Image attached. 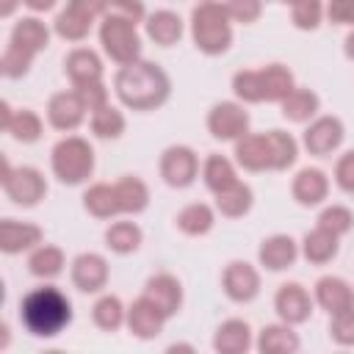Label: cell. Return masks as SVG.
I'll use <instances>...</instances> for the list:
<instances>
[{
    "mask_svg": "<svg viewBox=\"0 0 354 354\" xmlns=\"http://www.w3.org/2000/svg\"><path fill=\"white\" fill-rule=\"evenodd\" d=\"M221 288H224L227 299H232L238 304H246L260 293V274L252 263L232 260L221 274Z\"/></svg>",
    "mask_w": 354,
    "mask_h": 354,
    "instance_id": "11",
    "label": "cell"
},
{
    "mask_svg": "<svg viewBox=\"0 0 354 354\" xmlns=\"http://www.w3.org/2000/svg\"><path fill=\"white\" fill-rule=\"evenodd\" d=\"M6 133H11V138L19 141V144H33V141L41 138V119H39V113H33L30 108L14 111V116H11Z\"/></svg>",
    "mask_w": 354,
    "mask_h": 354,
    "instance_id": "38",
    "label": "cell"
},
{
    "mask_svg": "<svg viewBox=\"0 0 354 354\" xmlns=\"http://www.w3.org/2000/svg\"><path fill=\"white\" fill-rule=\"evenodd\" d=\"M315 301L329 315H337V313L354 307V288L343 277H321L315 282Z\"/></svg>",
    "mask_w": 354,
    "mask_h": 354,
    "instance_id": "20",
    "label": "cell"
},
{
    "mask_svg": "<svg viewBox=\"0 0 354 354\" xmlns=\"http://www.w3.org/2000/svg\"><path fill=\"white\" fill-rule=\"evenodd\" d=\"M202 180L213 194H218V191L230 188L232 183H238V174H235L232 160H227L224 155H210L202 166Z\"/></svg>",
    "mask_w": 354,
    "mask_h": 354,
    "instance_id": "36",
    "label": "cell"
},
{
    "mask_svg": "<svg viewBox=\"0 0 354 354\" xmlns=\"http://www.w3.org/2000/svg\"><path fill=\"white\" fill-rule=\"evenodd\" d=\"M199 3H205V0H199Z\"/></svg>",
    "mask_w": 354,
    "mask_h": 354,
    "instance_id": "55",
    "label": "cell"
},
{
    "mask_svg": "<svg viewBox=\"0 0 354 354\" xmlns=\"http://www.w3.org/2000/svg\"><path fill=\"white\" fill-rule=\"evenodd\" d=\"M124 113L119 108H113L111 102L100 105L91 111V133L97 138H119L124 133Z\"/></svg>",
    "mask_w": 354,
    "mask_h": 354,
    "instance_id": "37",
    "label": "cell"
},
{
    "mask_svg": "<svg viewBox=\"0 0 354 354\" xmlns=\"http://www.w3.org/2000/svg\"><path fill=\"white\" fill-rule=\"evenodd\" d=\"M11 116H14V111H11V105L3 100V102H0V127H3V130H8V122H11Z\"/></svg>",
    "mask_w": 354,
    "mask_h": 354,
    "instance_id": "51",
    "label": "cell"
},
{
    "mask_svg": "<svg viewBox=\"0 0 354 354\" xmlns=\"http://www.w3.org/2000/svg\"><path fill=\"white\" fill-rule=\"evenodd\" d=\"M166 321H169V315L152 299H147L144 293L127 307V329H130V335H136L141 340L158 337L163 332Z\"/></svg>",
    "mask_w": 354,
    "mask_h": 354,
    "instance_id": "13",
    "label": "cell"
},
{
    "mask_svg": "<svg viewBox=\"0 0 354 354\" xmlns=\"http://www.w3.org/2000/svg\"><path fill=\"white\" fill-rule=\"evenodd\" d=\"M22 0H0V17L3 19H8L14 11H17V6H19Z\"/></svg>",
    "mask_w": 354,
    "mask_h": 354,
    "instance_id": "52",
    "label": "cell"
},
{
    "mask_svg": "<svg viewBox=\"0 0 354 354\" xmlns=\"http://www.w3.org/2000/svg\"><path fill=\"white\" fill-rule=\"evenodd\" d=\"M257 351L263 354H296L301 348V340L299 335L290 329V324H271V326H263L260 329V337H257Z\"/></svg>",
    "mask_w": 354,
    "mask_h": 354,
    "instance_id": "25",
    "label": "cell"
},
{
    "mask_svg": "<svg viewBox=\"0 0 354 354\" xmlns=\"http://www.w3.org/2000/svg\"><path fill=\"white\" fill-rule=\"evenodd\" d=\"M105 14L130 19V22H144L147 19V8L141 0H105Z\"/></svg>",
    "mask_w": 354,
    "mask_h": 354,
    "instance_id": "45",
    "label": "cell"
},
{
    "mask_svg": "<svg viewBox=\"0 0 354 354\" xmlns=\"http://www.w3.org/2000/svg\"><path fill=\"white\" fill-rule=\"evenodd\" d=\"M75 91L83 97V102H86L88 111H94V108H100V105L108 102V88H105L102 80H97V83H86V86H75Z\"/></svg>",
    "mask_w": 354,
    "mask_h": 354,
    "instance_id": "47",
    "label": "cell"
},
{
    "mask_svg": "<svg viewBox=\"0 0 354 354\" xmlns=\"http://www.w3.org/2000/svg\"><path fill=\"white\" fill-rule=\"evenodd\" d=\"M144 296L152 299L169 318L177 315L180 307H183V285L171 274H155V277H149L147 285H144Z\"/></svg>",
    "mask_w": 354,
    "mask_h": 354,
    "instance_id": "19",
    "label": "cell"
},
{
    "mask_svg": "<svg viewBox=\"0 0 354 354\" xmlns=\"http://www.w3.org/2000/svg\"><path fill=\"white\" fill-rule=\"evenodd\" d=\"M64 266H66V257H64V252H61L58 246H53V243L36 246V249L30 252V257H28V271H30L33 277H39V279H53V277H58V274L64 271Z\"/></svg>",
    "mask_w": 354,
    "mask_h": 354,
    "instance_id": "31",
    "label": "cell"
},
{
    "mask_svg": "<svg viewBox=\"0 0 354 354\" xmlns=\"http://www.w3.org/2000/svg\"><path fill=\"white\" fill-rule=\"evenodd\" d=\"M3 191L14 205L22 207H33L44 199L47 194V180L39 169L33 166H11L8 160H3Z\"/></svg>",
    "mask_w": 354,
    "mask_h": 354,
    "instance_id": "7",
    "label": "cell"
},
{
    "mask_svg": "<svg viewBox=\"0 0 354 354\" xmlns=\"http://www.w3.org/2000/svg\"><path fill=\"white\" fill-rule=\"evenodd\" d=\"M326 14V6L321 0H296L290 6V19L299 30H315Z\"/></svg>",
    "mask_w": 354,
    "mask_h": 354,
    "instance_id": "40",
    "label": "cell"
},
{
    "mask_svg": "<svg viewBox=\"0 0 354 354\" xmlns=\"http://www.w3.org/2000/svg\"><path fill=\"white\" fill-rule=\"evenodd\" d=\"M252 205H254V194H252V188H249L246 183H241V180L216 194V210H218L221 216H227V218H241V216H246V213L252 210Z\"/></svg>",
    "mask_w": 354,
    "mask_h": 354,
    "instance_id": "29",
    "label": "cell"
},
{
    "mask_svg": "<svg viewBox=\"0 0 354 354\" xmlns=\"http://www.w3.org/2000/svg\"><path fill=\"white\" fill-rule=\"evenodd\" d=\"M144 241V232L136 221H113L108 230H105V246L116 254H130L141 246Z\"/></svg>",
    "mask_w": 354,
    "mask_h": 354,
    "instance_id": "34",
    "label": "cell"
},
{
    "mask_svg": "<svg viewBox=\"0 0 354 354\" xmlns=\"http://www.w3.org/2000/svg\"><path fill=\"white\" fill-rule=\"evenodd\" d=\"M144 30L147 36L160 44V47H171L183 39V19L177 11H169V8H160L155 14H147L144 19Z\"/></svg>",
    "mask_w": 354,
    "mask_h": 354,
    "instance_id": "22",
    "label": "cell"
},
{
    "mask_svg": "<svg viewBox=\"0 0 354 354\" xmlns=\"http://www.w3.org/2000/svg\"><path fill=\"white\" fill-rule=\"evenodd\" d=\"M64 72L75 86L97 83L102 80V58L88 47H77L64 58Z\"/></svg>",
    "mask_w": 354,
    "mask_h": 354,
    "instance_id": "21",
    "label": "cell"
},
{
    "mask_svg": "<svg viewBox=\"0 0 354 354\" xmlns=\"http://www.w3.org/2000/svg\"><path fill=\"white\" fill-rule=\"evenodd\" d=\"M41 227L30 221H17V218H3L0 221V249L6 254H19V252H33L41 246Z\"/></svg>",
    "mask_w": 354,
    "mask_h": 354,
    "instance_id": "16",
    "label": "cell"
},
{
    "mask_svg": "<svg viewBox=\"0 0 354 354\" xmlns=\"http://www.w3.org/2000/svg\"><path fill=\"white\" fill-rule=\"evenodd\" d=\"M33 58H36V55H30L28 50H19V47L8 44V47H6V53H3V58H0V72H3L6 77L17 80V77L28 75V69H30Z\"/></svg>",
    "mask_w": 354,
    "mask_h": 354,
    "instance_id": "41",
    "label": "cell"
},
{
    "mask_svg": "<svg viewBox=\"0 0 354 354\" xmlns=\"http://www.w3.org/2000/svg\"><path fill=\"white\" fill-rule=\"evenodd\" d=\"M318 227H324V230H329V232H335V235L340 238V235H346V232L354 227V216H351V210L343 207V205H329V207L321 210Z\"/></svg>",
    "mask_w": 354,
    "mask_h": 354,
    "instance_id": "42",
    "label": "cell"
},
{
    "mask_svg": "<svg viewBox=\"0 0 354 354\" xmlns=\"http://www.w3.org/2000/svg\"><path fill=\"white\" fill-rule=\"evenodd\" d=\"M224 6H227L230 19L241 25H252L263 14V0H224Z\"/></svg>",
    "mask_w": 354,
    "mask_h": 354,
    "instance_id": "43",
    "label": "cell"
},
{
    "mask_svg": "<svg viewBox=\"0 0 354 354\" xmlns=\"http://www.w3.org/2000/svg\"><path fill=\"white\" fill-rule=\"evenodd\" d=\"M207 130L218 141H238L249 133V111L241 102H216L207 113Z\"/></svg>",
    "mask_w": 354,
    "mask_h": 354,
    "instance_id": "9",
    "label": "cell"
},
{
    "mask_svg": "<svg viewBox=\"0 0 354 354\" xmlns=\"http://www.w3.org/2000/svg\"><path fill=\"white\" fill-rule=\"evenodd\" d=\"M19 321L36 337H55L72 324V301L55 285L33 288L19 301Z\"/></svg>",
    "mask_w": 354,
    "mask_h": 354,
    "instance_id": "3",
    "label": "cell"
},
{
    "mask_svg": "<svg viewBox=\"0 0 354 354\" xmlns=\"http://www.w3.org/2000/svg\"><path fill=\"white\" fill-rule=\"evenodd\" d=\"M113 185H116V194H119L122 213L136 216V213L147 210V205H149V188H147L144 180H138V177H133V174H124V177H122L119 183H113Z\"/></svg>",
    "mask_w": 354,
    "mask_h": 354,
    "instance_id": "33",
    "label": "cell"
},
{
    "mask_svg": "<svg viewBox=\"0 0 354 354\" xmlns=\"http://www.w3.org/2000/svg\"><path fill=\"white\" fill-rule=\"evenodd\" d=\"M86 111L88 108L77 91H58L47 102V122L61 133H72L83 124Z\"/></svg>",
    "mask_w": 354,
    "mask_h": 354,
    "instance_id": "12",
    "label": "cell"
},
{
    "mask_svg": "<svg viewBox=\"0 0 354 354\" xmlns=\"http://www.w3.org/2000/svg\"><path fill=\"white\" fill-rule=\"evenodd\" d=\"M191 39L205 55L227 53L232 44V19L227 14V6L218 0L196 3L191 11Z\"/></svg>",
    "mask_w": 354,
    "mask_h": 354,
    "instance_id": "4",
    "label": "cell"
},
{
    "mask_svg": "<svg viewBox=\"0 0 354 354\" xmlns=\"http://www.w3.org/2000/svg\"><path fill=\"white\" fill-rule=\"evenodd\" d=\"M72 282L83 293H100L108 285V260L97 252H83L72 260Z\"/></svg>",
    "mask_w": 354,
    "mask_h": 354,
    "instance_id": "15",
    "label": "cell"
},
{
    "mask_svg": "<svg viewBox=\"0 0 354 354\" xmlns=\"http://www.w3.org/2000/svg\"><path fill=\"white\" fill-rule=\"evenodd\" d=\"M260 80H263V97L266 102H282L296 86H293V72L282 64H268L260 69Z\"/></svg>",
    "mask_w": 354,
    "mask_h": 354,
    "instance_id": "32",
    "label": "cell"
},
{
    "mask_svg": "<svg viewBox=\"0 0 354 354\" xmlns=\"http://www.w3.org/2000/svg\"><path fill=\"white\" fill-rule=\"evenodd\" d=\"M290 194H293V199H296L301 207H315V205H321V202L329 196V177H326L321 169L307 166V169H301V171L293 177Z\"/></svg>",
    "mask_w": 354,
    "mask_h": 354,
    "instance_id": "17",
    "label": "cell"
},
{
    "mask_svg": "<svg viewBox=\"0 0 354 354\" xmlns=\"http://www.w3.org/2000/svg\"><path fill=\"white\" fill-rule=\"evenodd\" d=\"M282 3H288V6H293V3H296V0H282Z\"/></svg>",
    "mask_w": 354,
    "mask_h": 354,
    "instance_id": "54",
    "label": "cell"
},
{
    "mask_svg": "<svg viewBox=\"0 0 354 354\" xmlns=\"http://www.w3.org/2000/svg\"><path fill=\"white\" fill-rule=\"evenodd\" d=\"M199 174V158L191 147L174 144L160 155V177L169 188H188Z\"/></svg>",
    "mask_w": 354,
    "mask_h": 354,
    "instance_id": "8",
    "label": "cell"
},
{
    "mask_svg": "<svg viewBox=\"0 0 354 354\" xmlns=\"http://www.w3.org/2000/svg\"><path fill=\"white\" fill-rule=\"evenodd\" d=\"M113 91L122 100V105H127L133 111H155L169 100L171 80L158 64L138 58L133 64H124L116 72Z\"/></svg>",
    "mask_w": 354,
    "mask_h": 354,
    "instance_id": "1",
    "label": "cell"
},
{
    "mask_svg": "<svg viewBox=\"0 0 354 354\" xmlns=\"http://www.w3.org/2000/svg\"><path fill=\"white\" fill-rule=\"evenodd\" d=\"M343 53H346L348 61H354V30L346 36V41H343Z\"/></svg>",
    "mask_w": 354,
    "mask_h": 354,
    "instance_id": "53",
    "label": "cell"
},
{
    "mask_svg": "<svg viewBox=\"0 0 354 354\" xmlns=\"http://www.w3.org/2000/svg\"><path fill=\"white\" fill-rule=\"evenodd\" d=\"M337 249H340L337 235L329 232V230H324V227H315V230L307 232L304 241H301V254H304V260L313 263V266H324V263L335 260V257H337Z\"/></svg>",
    "mask_w": 354,
    "mask_h": 354,
    "instance_id": "26",
    "label": "cell"
},
{
    "mask_svg": "<svg viewBox=\"0 0 354 354\" xmlns=\"http://www.w3.org/2000/svg\"><path fill=\"white\" fill-rule=\"evenodd\" d=\"M329 337L337 346H354V307L332 315V321H329Z\"/></svg>",
    "mask_w": 354,
    "mask_h": 354,
    "instance_id": "44",
    "label": "cell"
},
{
    "mask_svg": "<svg viewBox=\"0 0 354 354\" xmlns=\"http://www.w3.org/2000/svg\"><path fill=\"white\" fill-rule=\"evenodd\" d=\"M83 207H86L94 218H113V216H119V213H122V205H119L116 185L94 183V185L83 194Z\"/></svg>",
    "mask_w": 354,
    "mask_h": 354,
    "instance_id": "27",
    "label": "cell"
},
{
    "mask_svg": "<svg viewBox=\"0 0 354 354\" xmlns=\"http://www.w3.org/2000/svg\"><path fill=\"white\" fill-rule=\"evenodd\" d=\"M53 30H55L61 39H66V41H83V39L88 36V30H91V19H86L83 14H77V11H72V8L66 6V8L55 17Z\"/></svg>",
    "mask_w": 354,
    "mask_h": 354,
    "instance_id": "39",
    "label": "cell"
},
{
    "mask_svg": "<svg viewBox=\"0 0 354 354\" xmlns=\"http://www.w3.org/2000/svg\"><path fill=\"white\" fill-rule=\"evenodd\" d=\"M91 318H94V324H97L102 332H116L122 324H127V310H124V304H122L119 296L105 293V296H100V299L94 301Z\"/></svg>",
    "mask_w": 354,
    "mask_h": 354,
    "instance_id": "35",
    "label": "cell"
},
{
    "mask_svg": "<svg viewBox=\"0 0 354 354\" xmlns=\"http://www.w3.org/2000/svg\"><path fill=\"white\" fill-rule=\"evenodd\" d=\"M55 3H58V0H22V6H28V8L36 11V14H44V11L55 8Z\"/></svg>",
    "mask_w": 354,
    "mask_h": 354,
    "instance_id": "50",
    "label": "cell"
},
{
    "mask_svg": "<svg viewBox=\"0 0 354 354\" xmlns=\"http://www.w3.org/2000/svg\"><path fill=\"white\" fill-rule=\"evenodd\" d=\"M100 44L105 50V55L111 61H116L119 66L133 64L141 58V36L136 30V22L113 17V14H102L100 22Z\"/></svg>",
    "mask_w": 354,
    "mask_h": 354,
    "instance_id": "6",
    "label": "cell"
},
{
    "mask_svg": "<svg viewBox=\"0 0 354 354\" xmlns=\"http://www.w3.org/2000/svg\"><path fill=\"white\" fill-rule=\"evenodd\" d=\"M8 44H14L19 50H28L30 55H39L50 44V28L41 19H36V17H22L14 25Z\"/></svg>",
    "mask_w": 354,
    "mask_h": 354,
    "instance_id": "24",
    "label": "cell"
},
{
    "mask_svg": "<svg viewBox=\"0 0 354 354\" xmlns=\"http://www.w3.org/2000/svg\"><path fill=\"white\" fill-rule=\"evenodd\" d=\"M274 310L277 315L285 321V324H304L313 313V299L310 293L304 290V285L299 282H285L277 288V296H274Z\"/></svg>",
    "mask_w": 354,
    "mask_h": 354,
    "instance_id": "14",
    "label": "cell"
},
{
    "mask_svg": "<svg viewBox=\"0 0 354 354\" xmlns=\"http://www.w3.org/2000/svg\"><path fill=\"white\" fill-rule=\"evenodd\" d=\"M279 105H282V116H285L288 122L304 124V122H310V119L318 113L321 100H318V94H315L313 88H299V86H296Z\"/></svg>",
    "mask_w": 354,
    "mask_h": 354,
    "instance_id": "28",
    "label": "cell"
},
{
    "mask_svg": "<svg viewBox=\"0 0 354 354\" xmlns=\"http://www.w3.org/2000/svg\"><path fill=\"white\" fill-rule=\"evenodd\" d=\"M335 183L343 194H354V149L343 152L335 163Z\"/></svg>",
    "mask_w": 354,
    "mask_h": 354,
    "instance_id": "46",
    "label": "cell"
},
{
    "mask_svg": "<svg viewBox=\"0 0 354 354\" xmlns=\"http://www.w3.org/2000/svg\"><path fill=\"white\" fill-rule=\"evenodd\" d=\"M174 221H177L180 232H185V235H191V238H199V235H207V232L213 230L216 213H213V207L205 205V202H191V205H185V207L174 216Z\"/></svg>",
    "mask_w": 354,
    "mask_h": 354,
    "instance_id": "30",
    "label": "cell"
},
{
    "mask_svg": "<svg viewBox=\"0 0 354 354\" xmlns=\"http://www.w3.org/2000/svg\"><path fill=\"white\" fill-rule=\"evenodd\" d=\"M66 6L75 8V11H80V14L88 17L91 22L105 14V0H66Z\"/></svg>",
    "mask_w": 354,
    "mask_h": 354,
    "instance_id": "49",
    "label": "cell"
},
{
    "mask_svg": "<svg viewBox=\"0 0 354 354\" xmlns=\"http://www.w3.org/2000/svg\"><path fill=\"white\" fill-rule=\"evenodd\" d=\"M235 163L246 171H285L299 158V144L285 130L246 133L235 141Z\"/></svg>",
    "mask_w": 354,
    "mask_h": 354,
    "instance_id": "2",
    "label": "cell"
},
{
    "mask_svg": "<svg viewBox=\"0 0 354 354\" xmlns=\"http://www.w3.org/2000/svg\"><path fill=\"white\" fill-rule=\"evenodd\" d=\"M213 348L218 354H243L252 348V329L243 318L224 321L213 335Z\"/></svg>",
    "mask_w": 354,
    "mask_h": 354,
    "instance_id": "23",
    "label": "cell"
},
{
    "mask_svg": "<svg viewBox=\"0 0 354 354\" xmlns=\"http://www.w3.org/2000/svg\"><path fill=\"white\" fill-rule=\"evenodd\" d=\"M299 257V243L290 238V235H271L260 243L257 249V260L266 271H285L296 263Z\"/></svg>",
    "mask_w": 354,
    "mask_h": 354,
    "instance_id": "18",
    "label": "cell"
},
{
    "mask_svg": "<svg viewBox=\"0 0 354 354\" xmlns=\"http://www.w3.org/2000/svg\"><path fill=\"white\" fill-rule=\"evenodd\" d=\"M53 174L64 185H80L94 174V149L80 136H66L53 147Z\"/></svg>",
    "mask_w": 354,
    "mask_h": 354,
    "instance_id": "5",
    "label": "cell"
},
{
    "mask_svg": "<svg viewBox=\"0 0 354 354\" xmlns=\"http://www.w3.org/2000/svg\"><path fill=\"white\" fill-rule=\"evenodd\" d=\"M326 17L335 25H351L354 28V0H329Z\"/></svg>",
    "mask_w": 354,
    "mask_h": 354,
    "instance_id": "48",
    "label": "cell"
},
{
    "mask_svg": "<svg viewBox=\"0 0 354 354\" xmlns=\"http://www.w3.org/2000/svg\"><path fill=\"white\" fill-rule=\"evenodd\" d=\"M343 138H346V130H343V122L337 116H318L307 124L301 144L310 155L324 158V155H332L343 144Z\"/></svg>",
    "mask_w": 354,
    "mask_h": 354,
    "instance_id": "10",
    "label": "cell"
}]
</instances>
